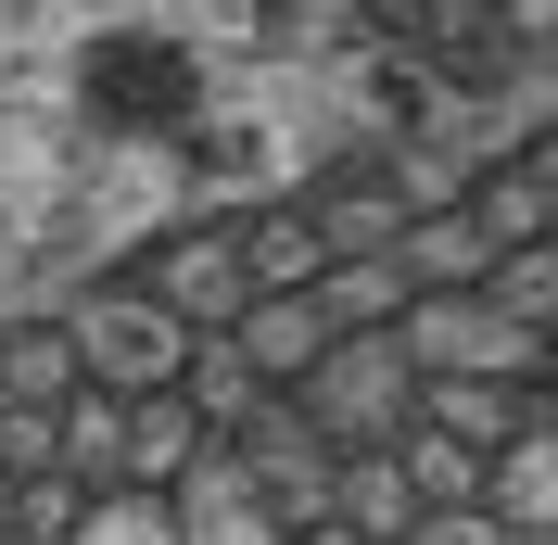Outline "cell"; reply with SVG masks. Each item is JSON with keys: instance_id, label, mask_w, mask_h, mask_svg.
I'll return each mask as SVG.
<instances>
[{"instance_id": "1", "label": "cell", "mask_w": 558, "mask_h": 545, "mask_svg": "<svg viewBox=\"0 0 558 545\" xmlns=\"http://www.w3.org/2000/svg\"><path fill=\"white\" fill-rule=\"evenodd\" d=\"M102 279L153 292V305H166V317H191V330H242V305H254L242 204H229V216H178V229H153V241L128 254V267H102Z\"/></svg>"}, {"instance_id": "2", "label": "cell", "mask_w": 558, "mask_h": 545, "mask_svg": "<svg viewBox=\"0 0 558 545\" xmlns=\"http://www.w3.org/2000/svg\"><path fill=\"white\" fill-rule=\"evenodd\" d=\"M292 407L317 419V444H330V457H355V444H393V432L418 419V355H407L393 330H343L305 380H292Z\"/></svg>"}, {"instance_id": "3", "label": "cell", "mask_w": 558, "mask_h": 545, "mask_svg": "<svg viewBox=\"0 0 558 545\" xmlns=\"http://www.w3.org/2000/svg\"><path fill=\"white\" fill-rule=\"evenodd\" d=\"M64 330H76V368L102 380V393H178V368H191V317H166L153 292H128V279H76L64 292Z\"/></svg>"}, {"instance_id": "4", "label": "cell", "mask_w": 558, "mask_h": 545, "mask_svg": "<svg viewBox=\"0 0 558 545\" xmlns=\"http://www.w3.org/2000/svg\"><path fill=\"white\" fill-rule=\"evenodd\" d=\"M393 342H407L418 368H470V380H558V330L508 317L495 292H418L393 317Z\"/></svg>"}, {"instance_id": "5", "label": "cell", "mask_w": 558, "mask_h": 545, "mask_svg": "<svg viewBox=\"0 0 558 545\" xmlns=\"http://www.w3.org/2000/svg\"><path fill=\"white\" fill-rule=\"evenodd\" d=\"M533 407H546V380H470V368H418V419L457 444H483V457H508V444L533 432Z\"/></svg>"}, {"instance_id": "6", "label": "cell", "mask_w": 558, "mask_h": 545, "mask_svg": "<svg viewBox=\"0 0 558 545\" xmlns=\"http://www.w3.org/2000/svg\"><path fill=\"white\" fill-rule=\"evenodd\" d=\"M204 457H216V432H204L191 393H128V482L114 495H178Z\"/></svg>"}, {"instance_id": "7", "label": "cell", "mask_w": 558, "mask_h": 545, "mask_svg": "<svg viewBox=\"0 0 558 545\" xmlns=\"http://www.w3.org/2000/svg\"><path fill=\"white\" fill-rule=\"evenodd\" d=\"M76 330H64V305H0V407H64L76 393Z\"/></svg>"}, {"instance_id": "8", "label": "cell", "mask_w": 558, "mask_h": 545, "mask_svg": "<svg viewBox=\"0 0 558 545\" xmlns=\"http://www.w3.org/2000/svg\"><path fill=\"white\" fill-rule=\"evenodd\" d=\"M330 520H343L355 545H407L432 508H418V482H407V457H393V444H355L343 470H330Z\"/></svg>"}, {"instance_id": "9", "label": "cell", "mask_w": 558, "mask_h": 545, "mask_svg": "<svg viewBox=\"0 0 558 545\" xmlns=\"http://www.w3.org/2000/svg\"><path fill=\"white\" fill-rule=\"evenodd\" d=\"M229 342H242L254 368H267L279 393H292V380H305V368H317V355H330L343 330H330V305H317V292H254V305H242V330H229Z\"/></svg>"}, {"instance_id": "10", "label": "cell", "mask_w": 558, "mask_h": 545, "mask_svg": "<svg viewBox=\"0 0 558 545\" xmlns=\"http://www.w3.org/2000/svg\"><path fill=\"white\" fill-rule=\"evenodd\" d=\"M242 254H254V292H317V279H330V241H317L305 191H279V204H242Z\"/></svg>"}, {"instance_id": "11", "label": "cell", "mask_w": 558, "mask_h": 545, "mask_svg": "<svg viewBox=\"0 0 558 545\" xmlns=\"http://www.w3.org/2000/svg\"><path fill=\"white\" fill-rule=\"evenodd\" d=\"M393 254H407L418 292H483V279H495V241H483V216H470V204L407 216V241H393Z\"/></svg>"}, {"instance_id": "12", "label": "cell", "mask_w": 558, "mask_h": 545, "mask_svg": "<svg viewBox=\"0 0 558 545\" xmlns=\"http://www.w3.org/2000/svg\"><path fill=\"white\" fill-rule=\"evenodd\" d=\"M393 457H407V482H418V508L445 520V508H495V457L483 444H457V432H432V419H407L393 432Z\"/></svg>"}, {"instance_id": "13", "label": "cell", "mask_w": 558, "mask_h": 545, "mask_svg": "<svg viewBox=\"0 0 558 545\" xmlns=\"http://www.w3.org/2000/svg\"><path fill=\"white\" fill-rule=\"evenodd\" d=\"M178 393H191V407H204V432L229 444V432H254V407H267L279 380L254 368V355H242L229 330H204V342H191V368H178Z\"/></svg>"}, {"instance_id": "14", "label": "cell", "mask_w": 558, "mask_h": 545, "mask_svg": "<svg viewBox=\"0 0 558 545\" xmlns=\"http://www.w3.org/2000/svg\"><path fill=\"white\" fill-rule=\"evenodd\" d=\"M317 305H330V330H393L418 305V279H407V254H330Z\"/></svg>"}, {"instance_id": "15", "label": "cell", "mask_w": 558, "mask_h": 545, "mask_svg": "<svg viewBox=\"0 0 558 545\" xmlns=\"http://www.w3.org/2000/svg\"><path fill=\"white\" fill-rule=\"evenodd\" d=\"M64 470L89 482V495L128 482V393H102V380H76V393H64Z\"/></svg>"}, {"instance_id": "16", "label": "cell", "mask_w": 558, "mask_h": 545, "mask_svg": "<svg viewBox=\"0 0 558 545\" xmlns=\"http://www.w3.org/2000/svg\"><path fill=\"white\" fill-rule=\"evenodd\" d=\"M89 508H102V495H89L76 470H26V482H13V533H26V545H76Z\"/></svg>"}, {"instance_id": "17", "label": "cell", "mask_w": 558, "mask_h": 545, "mask_svg": "<svg viewBox=\"0 0 558 545\" xmlns=\"http://www.w3.org/2000/svg\"><path fill=\"white\" fill-rule=\"evenodd\" d=\"M76 545H178V495H102L76 520Z\"/></svg>"}, {"instance_id": "18", "label": "cell", "mask_w": 558, "mask_h": 545, "mask_svg": "<svg viewBox=\"0 0 558 545\" xmlns=\"http://www.w3.org/2000/svg\"><path fill=\"white\" fill-rule=\"evenodd\" d=\"M393 13H432V26H558V0H393Z\"/></svg>"}, {"instance_id": "19", "label": "cell", "mask_w": 558, "mask_h": 545, "mask_svg": "<svg viewBox=\"0 0 558 545\" xmlns=\"http://www.w3.org/2000/svg\"><path fill=\"white\" fill-rule=\"evenodd\" d=\"M292 545H355V533H343V520H317V533H292Z\"/></svg>"}, {"instance_id": "20", "label": "cell", "mask_w": 558, "mask_h": 545, "mask_svg": "<svg viewBox=\"0 0 558 545\" xmlns=\"http://www.w3.org/2000/svg\"><path fill=\"white\" fill-rule=\"evenodd\" d=\"M0 533H13V470H0Z\"/></svg>"}, {"instance_id": "21", "label": "cell", "mask_w": 558, "mask_h": 545, "mask_svg": "<svg viewBox=\"0 0 558 545\" xmlns=\"http://www.w3.org/2000/svg\"><path fill=\"white\" fill-rule=\"evenodd\" d=\"M0 545H26V533H0Z\"/></svg>"}]
</instances>
